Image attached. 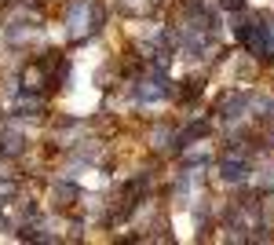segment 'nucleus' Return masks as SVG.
I'll list each match as a JSON object with an SVG mask.
<instances>
[{"instance_id":"obj_1","label":"nucleus","mask_w":274,"mask_h":245,"mask_svg":"<svg viewBox=\"0 0 274 245\" xmlns=\"http://www.w3.org/2000/svg\"><path fill=\"white\" fill-rule=\"evenodd\" d=\"M245 176H249V165H245L241 157H227L223 161V180L227 183H241Z\"/></svg>"}]
</instances>
